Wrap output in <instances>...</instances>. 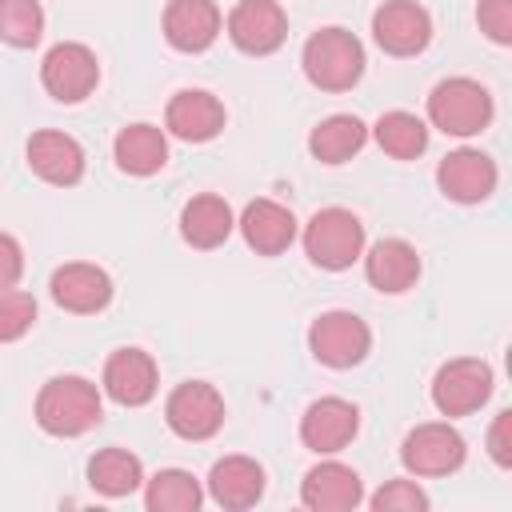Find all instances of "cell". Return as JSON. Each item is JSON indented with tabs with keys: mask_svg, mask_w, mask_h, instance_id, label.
<instances>
[{
	"mask_svg": "<svg viewBox=\"0 0 512 512\" xmlns=\"http://www.w3.org/2000/svg\"><path fill=\"white\" fill-rule=\"evenodd\" d=\"M104 416L100 388L84 376H52L36 392V424L48 436H84Z\"/></svg>",
	"mask_w": 512,
	"mask_h": 512,
	"instance_id": "1",
	"label": "cell"
},
{
	"mask_svg": "<svg viewBox=\"0 0 512 512\" xmlns=\"http://www.w3.org/2000/svg\"><path fill=\"white\" fill-rule=\"evenodd\" d=\"M300 68L320 92H348L364 76V44L348 28H320L304 40Z\"/></svg>",
	"mask_w": 512,
	"mask_h": 512,
	"instance_id": "2",
	"label": "cell"
},
{
	"mask_svg": "<svg viewBox=\"0 0 512 512\" xmlns=\"http://www.w3.org/2000/svg\"><path fill=\"white\" fill-rule=\"evenodd\" d=\"M496 116L492 92L472 76H448L428 92V120L444 136H480Z\"/></svg>",
	"mask_w": 512,
	"mask_h": 512,
	"instance_id": "3",
	"label": "cell"
},
{
	"mask_svg": "<svg viewBox=\"0 0 512 512\" xmlns=\"http://www.w3.org/2000/svg\"><path fill=\"white\" fill-rule=\"evenodd\" d=\"M304 252L324 272H344L364 256V224L348 208H320L304 224Z\"/></svg>",
	"mask_w": 512,
	"mask_h": 512,
	"instance_id": "4",
	"label": "cell"
},
{
	"mask_svg": "<svg viewBox=\"0 0 512 512\" xmlns=\"http://www.w3.org/2000/svg\"><path fill=\"white\" fill-rule=\"evenodd\" d=\"M40 84L52 100L60 104H80L96 92L100 84V60L88 44L80 40H60L48 48L44 64H40Z\"/></svg>",
	"mask_w": 512,
	"mask_h": 512,
	"instance_id": "5",
	"label": "cell"
},
{
	"mask_svg": "<svg viewBox=\"0 0 512 512\" xmlns=\"http://www.w3.org/2000/svg\"><path fill=\"white\" fill-rule=\"evenodd\" d=\"M308 348L324 368H356L372 348V332L356 312L332 308V312H320L312 320Z\"/></svg>",
	"mask_w": 512,
	"mask_h": 512,
	"instance_id": "6",
	"label": "cell"
},
{
	"mask_svg": "<svg viewBox=\"0 0 512 512\" xmlns=\"http://www.w3.org/2000/svg\"><path fill=\"white\" fill-rule=\"evenodd\" d=\"M492 396V368L476 356H456L432 376V404L440 416H472Z\"/></svg>",
	"mask_w": 512,
	"mask_h": 512,
	"instance_id": "7",
	"label": "cell"
},
{
	"mask_svg": "<svg viewBox=\"0 0 512 512\" xmlns=\"http://www.w3.org/2000/svg\"><path fill=\"white\" fill-rule=\"evenodd\" d=\"M164 420L180 440H212L224 428V396L208 380H184L164 400Z\"/></svg>",
	"mask_w": 512,
	"mask_h": 512,
	"instance_id": "8",
	"label": "cell"
},
{
	"mask_svg": "<svg viewBox=\"0 0 512 512\" xmlns=\"http://www.w3.org/2000/svg\"><path fill=\"white\" fill-rule=\"evenodd\" d=\"M464 456H468L464 436L448 420L416 424L400 444V460L412 476H452L464 464Z\"/></svg>",
	"mask_w": 512,
	"mask_h": 512,
	"instance_id": "9",
	"label": "cell"
},
{
	"mask_svg": "<svg viewBox=\"0 0 512 512\" xmlns=\"http://www.w3.org/2000/svg\"><path fill=\"white\" fill-rule=\"evenodd\" d=\"M224 28L244 56H272L288 40V16L276 0H240L228 12Z\"/></svg>",
	"mask_w": 512,
	"mask_h": 512,
	"instance_id": "10",
	"label": "cell"
},
{
	"mask_svg": "<svg viewBox=\"0 0 512 512\" xmlns=\"http://www.w3.org/2000/svg\"><path fill=\"white\" fill-rule=\"evenodd\" d=\"M356 432H360V408L344 396H320L300 416V440L316 456H332V452L348 448L356 440Z\"/></svg>",
	"mask_w": 512,
	"mask_h": 512,
	"instance_id": "11",
	"label": "cell"
},
{
	"mask_svg": "<svg viewBox=\"0 0 512 512\" xmlns=\"http://www.w3.org/2000/svg\"><path fill=\"white\" fill-rule=\"evenodd\" d=\"M372 36L388 56H416L432 40V16L416 0H384L372 12Z\"/></svg>",
	"mask_w": 512,
	"mask_h": 512,
	"instance_id": "12",
	"label": "cell"
},
{
	"mask_svg": "<svg viewBox=\"0 0 512 512\" xmlns=\"http://www.w3.org/2000/svg\"><path fill=\"white\" fill-rule=\"evenodd\" d=\"M496 180H500L496 160L488 152H480V148H456L436 168L440 192L448 200H456V204H480V200H488L496 192Z\"/></svg>",
	"mask_w": 512,
	"mask_h": 512,
	"instance_id": "13",
	"label": "cell"
},
{
	"mask_svg": "<svg viewBox=\"0 0 512 512\" xmlns=\"http://www.w3.org/2000/svg\"><path fill=\"white\" fill-rule=\"evenodd\" d=\"M224 120H228L224 104L204 88H180L164 108V128L188 144H204V140L220 136Z\"/></svg>",
	"mask_w": 512,
	"mask_h": 512,
	"instance_id": "14",
	"label": "cell"
},
{
	"mask_svg": "<svg viewBox=\"0 0 512 512\" xmlns=\"http://www.w3.org/2000/svg\"><path fill=\"white\" fill-rule=\"evenodd\" d=\"M52 288V300L64 308V312H76V316H92V312H104L108 300H112V276L96 264H84V260H72V264H60L48 280Z\"/></svg>",
	"mask_w": 512,
	"mask_h": 512,
	"instance_id": "15",
	"label": "cell"
},
{
	"mask_svg": "<svg viewBox=\"0 0 512 512\" xmlns=\"http://www.w3.org/2000/svg\"><path fill=\"white\" fill-rule=\"evenodd\" d=\"M156 384H160V372H156V360L144 348H116L104 364V392L120 408L148 404L156 396Z\"/></svg>",
	"mask_w": 512,
	"mask_h": 512,
	"instance_id": "16",
	"label": "cell"
},
{
	"mask_svg": "<svg viewBox=\"0 0 512 512\" xmlns=\"http://www.w3.org/2000/svg\"><path fill=\"white\" fill-rule=\"evenodd\" d=\"M236 228H240L244 244L256 256H280L296 240V216H292V208H284V204H276L268 196L248 200L244 212H240V220H236Z\"/></svg>",
	"mask_w": 512,
	"mask_h": 512,
	"instance_id": "17",
	"label": "cell"
},
{
	"mask_svg": "<svg viewBox=\"0 0 512 512\" xmlns=\"http://www.w3.org/2000/svg\"><path fill=\"white\" fill-rule=\"evenodd\" d=\"M28 168L44 180V184H56V188H72L80 184L84 176V148L76 136L68 132H32L28 136Z\"/></svg>",
	"mask_w": 512,
	"mask_h": 512,
	"instance_id": "18",
	"label": "cell"
},
{
	"mask_svg": "<svg viewBox=\"0 0 512 512\" xmlns=\"http://www.w3.org/2000/svg\"><path fill=\"white\" fill-rule=\"evenodd\" d=\"M364 500V484L356 476V468L340 464V460H324L316 468H308L304 484H300V504L312 512H352Z\"/></svg>",
	"mask_w": 512,
	"mask_h": 512,
	"instance_id": "19",
	"label": "cell"
},
{
	"mask_svg": "<svg viewBox=\"0 0 512 512\" xmlns=\"http://www.w3.org/2000/svg\"><path fill=\"white\" fill-rule=\"evenodd\" d=\"M220 24L224 20L212 0H168L164 8V40L188 56L212 48L220 36Z\"/></svg>",
	"mask_w": 512,
	"mask_h": 512,
	"instance_id": "20",
	"label": "cell"
},
{
	"mask_svg": "<svg viewBox=\"0 0 512 512\" xmlns=\"http://www.w3.org/2000/svg\"><path fill=\"white\" fill-rule=\"evenodd\" d=\"M364 276L376 292L400 296L420 280V252L400 236H384L364 252Z\"/></svg>",
	"mask_w": 512,
	"mask_h": 512,
	"instance_id": "21",
	"label": "cell"
},
{
	"mask_svg": "<svg viewBox=\"0 0 512 512\" xmlns=\"http://www.w3.org/2000/svg\"><path fill=\"white\" fill-rule=\"evenodd\" d=\"M208 496L220 508H252L264 496V468L252 456H224L208 472Z\"/></svg>",
	"mask_w": 512,
	"mask_h": 512,
	"instance_id": "22",
	"label": "cell"
},
{
	"mask_svg": "<svg viewBox=\"0 0 512 512\" xmlns=\"http://www.w3.org/2000/svg\"><path fill=\"white\" fill-rule=\"evenodd\" d=\"M116 168L128 176H156L168 164V136L156 124H124L112 140Z\"/></svg>",
	"mask_w": 512,
	"mask_h": 512,
	"instance_id": "23",
	"label": "cell"
},
{
	"mask_svg": "<svg viewBox=\"0 0 512 512\" xmlns=\"http://www.w3.org/2000/svg\"><path fill=\"white\" fill-rule=\"evenodd\" d=\"M232 228H236V216H232L228 200L216 192H200L180 208V236L200 252L220 248L232 236Z\"/></svg>",
	"mask_w": 512,
	"mask_h": 512,
	"instance_id": "24",
	"label": "cell"
},
{
	"mask_svg": "<svg viewBox=\"0 0 512 512\" xmlns=\"http://www.w3.org/2000/svg\"><path fill=\"white\" fill-rule=\"evenodd\" d=\"M368 140V128L360 116H348V112H336L328 120H320L312 132H308V152L320 160V164H344L352 160Z\"/></svg>",
	"mask_w": 512,
	"mask_h": 512,
	"instance_id": "25",
	"label": "cell"
},
{
	"mask_svg": "<svg viewBox=\"0 0 512 512\" xmlns=\"http://www.w3.org/2000/svg\"><path fill=\"white\" fill-rule=\"evenodd\" d=\"M88 484L108 496V500H120V496H132L140 484H144V464L140 456H132L128 448H100L92 460H88Z\"/></svg>",
	"mask_w": 512,
	"mask_h": 512,
	"instance_id": "26",
	"label": "cell"
},
{
	"mask_svg": "<svg viewBox=\"0 0 512 512\" xmlns=\"http://www.w3.org/2000/svg\"><path fill=\"white\" fill-rule=\"evenodd\" d=\"M200 500H204L200 480L184 468H160L144 488V508L148 512H196Z\"/></svg>",
	"mask_w": 512,
	"mask_h": 512,
	"instance_id": "27",
	"label": "cell"
},
{
	"mask_svg": "<svg viewBox=\"0 0 512 512\" xmlns=\"http://www.w3.org/2000/svg\"><path fill=\"white\" fill-rule=\"evenodd\" d=\"M376 144L392 156V160H416L428 148V124L416 112H384L376 120Z\"/></svg>",
	"mask_w": 512,
	"mask_h": 512,
	"instance_id": "28",
	"label": "cell"
},
{
	"mask_svg": "<svg viewBox=\"0 0 512 512\" xmlns=\"http://www.w3.org/2000/svg\"><path fill=\"white\" fill-rule=\"evenodd\" d=\"M44 36V8L36 0H0V40L12 48H32Z\"/></svg>",
	"mask_w": 512,
	"mask_h": 512,
	"instance_id": "29",
	"label": "cell"
},
{
	"mask_svg": "<svg viewBox=\"0 0 512 512\" xmlns=\"http://www.w3.org/2000/svg\"><path fill=\"white\" fill-rule=\"evenodd\" d=\"M32 324H36V300L20 288L0 292V344H12L20 336H28Z\"/></svg>",
	"mask_w": 512,
	"mask_h": 512,
	"instance_id": "30",
	"label": "cell"
},
{
	"mask_svg": "<svg viewBox=\"0 0 512 512\" xmlns=\"http://www.w3.org/2000/svg\"><path fill=\"white\" fill-rule=\"evenodd\" d=\"M368 504L376 512H424L428 508V492L416 480H388L380 492H372Z\"/></svg>",
	"mask_w": 512,
	"mask_h": 512,
	"instance_id": "31",
	"label": "cell"
},
{
	"mask_svg": "<svg viewBox=\"0 0 512 512\" xmlns=\"http://www.w3.org/2000/svg\"><path fill=\"white\" fill-rule=\"evenodd\" d=\"M476 24L492 44H512V0H480Z\"/></svg>",
	"mask_w": 512,
	"mask_h": 512,
	"instance_id": "32",
	"label": "cell"
},
{
	"mask_svg": "<svg viewBox=\"0 0 512 512\" xmlns=\"http://www.w3.org/2000/svg\"><path fill=\"white\" fill-rule=\"evenodd\" d=\"M488 456H492L500 468L512 464V412H508V408L496 412V420H492V428H488Z\"/></svg>",
	"mask_w": 512,
	"mask_h": 512,
	"instance_id": "33",
	"label": "cell"
},
{
	"mask_svg": "<svg viewBox=\"0 0 512 512\" xmlns=\"http://www.w3.org/2000/svg\"><path fill=\"white\" fill-rule=\"evenodd\" d=\"M20 272H24V252H20L16 236L0 232V292L16 288L20 284Z\"/></svg>",
	"mask_w": 512,
	"mask_h": 512,
	"instance_id": "34",
	"label": "cell"
}]
</instances>
